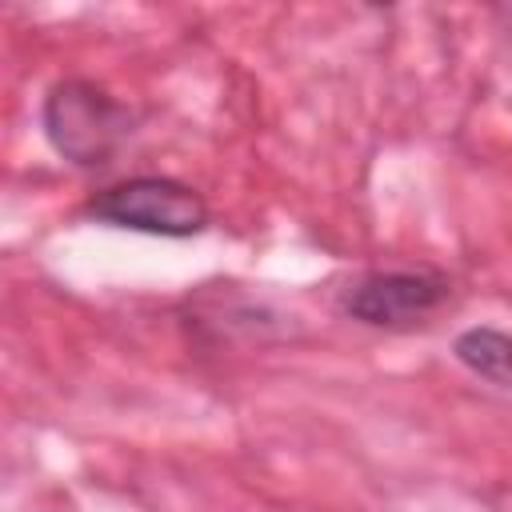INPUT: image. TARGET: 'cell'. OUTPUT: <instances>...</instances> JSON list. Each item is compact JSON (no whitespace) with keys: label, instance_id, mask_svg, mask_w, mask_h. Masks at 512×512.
Returning a JSON list of instances; mask_svg holds the SVG:
<instances>
[{"label":"cell","instance_id":"1","mask_svg":"<svg viewBox=\"0 0 512 512\" xmlns=\"http://www.w3.org/2000/svg\"><path fill=\"white\" fill-rule=\"evenodd\" d=\"M132 116L120 100L88 80H64L44 104V132L60 156L72 164H104L112 148L132 132Z\"/></svg>","mask_w":512,"mask_h":512},{"label":"cell","instance_id":"2","mask_svg":"<svg viewBox=\"0 0 512 512\" xmlns=\"http://www.w3.org/2000/svg\"><path fill=\"white\" fill-rule=\"evenodd\" d=\"M88 216L112 228H132L152 236H196L208 224V204L188 184L164 176H136L92 196Z\"/></svg>","mask_w":512,"mask_h":512},{"label":"cell","instance_id":"3","mask_svg":"<svg viewBox=\"0 0 512 512\" xmlns=\"http://www.w3.org/2000/svg\"><path fill=\"white\" fill-rule=\"evenodd\" d=\"M448 300V280L436 272H372L344 292V312L364 324L400 328L432 316Z\"/></svg>","mask_w":512,"mask_h":512},{"label":"cell","instance_id":"4","mask_svg":"<svg viewBox=\"0 0 512 512\" xmlns=\"http://www.w3.org/2000/svg\"><path fill=\"white\" fill-rule=\"evenodd\" d=\"M456 360L492 380L496 388H508L512 392V336L500 332V328H468L456 336Z\"/></svg>","mask_w":512,"mask_h":512}]
</instances>
